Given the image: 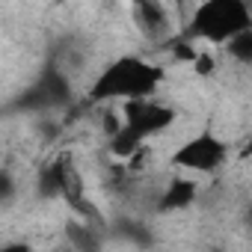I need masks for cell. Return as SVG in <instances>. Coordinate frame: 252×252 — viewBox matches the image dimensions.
Listing matches in <instances>:
<instances>
[{"label": "cell", "instance_id": "6da1fadb", "mask_svg": "<svg viewBox=\"0 0 252 252\" xmlns=\"http://www.w3.org/2000/svg\"><path fill=\"white\" fill-rule=\"evenodd\" d=\"M163 77H166L163 65L137 54H122L98 71L95 83L86 92V104H113V101L125 104L134 98H152L158 95Z\"/></svg>", "mask_w": 252, "mask_h": 252}, {"label": "cell", "instance_id": "7a4b0ae2", "mask_svg": "<svg viewBox=\"0 0 252 252\" xmlns=\"http://www.w3.org/2000/svg\"><path fill=\"white\" fill-rule=\"evenodd\" d=\"M122 119L125 125L110 137L107 149L113 158H134L152 137L169 131L178 122V107L152 98H134L122 104Z\"/></svg>", "mask_w": 252, "mask_h": 252}, {"label": "cell", "instance_id": "3957f363", "mask_svg": "<svg viewBox=\"0 0 252 252\" xmlns=\"http://www.w3.org/2000/svg\"><path fill=\"white\" fill-rule=\"evenodd\" d=\"M252 27V6L249 0H202V3L184 18L181 36L190 42L225 45L240 30Z\"/></svg>", "mask_w": 252, "mask_h": 252}, {"label": "cell", "instance_id": "277c9868", "mask_svg": "<svg viewBox=\"0 0 252 252\" xmlns=\"http://www.w3.org/2000/svg\"><path fill=\"white\" fill-rule=\"evenodd\" d=\"M71 104V77L68 68H63L57 60H48L36 80L15 98L12 107H21L24 113H48Z\"/></svg>", "mask_w": 252, "mask_h": 252}, {"label": "cell", "instance_id": "5b68a950", "mask_svg": "<svg viewBox=\"0 0 252 252\" xmlns=\"http://www.w3.org/2000/svg\"><path fill=\"white\" fill-rule=\"evenodd\" d=\"M228 160V143L222 137H217L211 128L199 131L196 137L184 140L175 152H172V166L190 175H211L217 169H222Z\"/></svg>", "mask_w": 252, "mask_h": 252}, {"label": "cell", "instance_id": "8992f818", "mask_svg": "<svg viewBox=\"0 0 252 252\" xmlns=\"http://www.w3.org/2000/svg\"><path fill=\"white\" fill-rule=\"evenodd\" d=\"M134 24L146 39H166L169 36V12L163 0H131Z\"/></svg>", "mask_w": 252, "mask_h": 252}, {"label": "cell", "instance_id": "52a82bcc", "mask_svg": "<svg viewBox=\"0 0 252 252\" xmlns=\"http://www.w3.org/2000/svg\"><path fill=\"white\" fill-rule=\"evenodd\" d=\"M199 199V181L190 178V172L169 178L166 190L158 196V214H178L184 208H190Z\"/></svg>", "mask_w": 252, "mask_h": 252}, {"label": "cell", "instance_id": "ba28073f", "mask_svg": "<svg viewBox=\"0 0 252 252\" xmlns=\"http://www.w3.org/2000/svg\"><path fill=\"white\" fill-rule=\"evenodd\" d=\"M65 163H68V155H57V158L42 163V169L36 175V196L39 199H63Z\"/></svg>", "mask_w": 252, "mask_h": 252}, {"label": "cell", "instance_id": "9c48e42d", "mask_svg": "<svg viewBox=\"0 0 252 252\" xmlns=\"http://www.w3.org/2000/svg\"><path fill=\"white\" fill-rule=\"evenodd\" d=\"M65 240L71 243V249H80V252H89V249H98L101 246V237H98V228L92 220H68L65 222Z\"/></svg>", "mask_w": 252, "mask_h": 252}, {"label": "cell", "instance_id": "30bf717a", "mask_svg": "<svg viewBox=\"0 0 252 252\" xmlns=\"http://www.w3.org/2000/svg\"><path fill=\"white\" fill-rule=\"evenodd\" d=\"M222 48H225V54H228L234 63L252 65V27H249V30H240L237 36H231Z\"/></svg>", "mask_w": 252, "mask_h": 252}, {"label": "cell", "instance_id": "8fae6325", "mask_svg": "<svg viewBox=\"0 0 252 252\" xmlns=\"http://www.w3.org/2000/svg\"><path fill=\"white\" fill-rule=\"evenodd\" d=\"M119 228H122V234L128 237V240H134L137 246H152L155 240L149 237V231H146V225L143 222H134V220H119Z\"/></svg>", "mask_w": 252, "mask_h": 252}, {"label": "cell", "instance_id": "7c38bea8", "mask_svg": "<svg viewBox=\"0 0 252 252\" xmlns=\"http://www.w3.org/2000/svg\"><path fill=\"white\" fill-rule=\"evenodd\" d=\"M12 196H15V178H12L9 169H3V172H0V202L9 205Z\"/></svg>", "mask_w": 252, "mask_h": 252}, {"label": "cell", "instance_id": "4fadbf2b", "mask_svg": "<svg viewBox=\"0 0 252 252\" xmlns=\"http://www.w3.org/2000/svg\"><path fill=\"white\" fill-rule=\"evenodd\" d=\"M193 68L205 77V74L217 71V63H214V57H211V54H199V57H196V63H193Z\"/></svg>", "mask_w": 252, "mask_h": 252}, {"label": "cell", "instance_id": "5bb4252c", "mask_svg": "<svg viewBox=\"0 0 252 252\" xmlns=\"http://www.w3.org/2000/svg\"><path fill=\"white\" fill-rule=\"evenodd\" d=\"M237 160H252V125H249V134H246L243 146L237 149Z\"/></svg>", "mask_w": 252, "mask_h": 252}, {"label": "cell", "instance_id": "9a60e30c", "mask_svg": "<svg viewBox=\"0 0 252 252\" xmlns=\"http://www.w3.org/2000/svg\"><path fill=\"white\" fill-rule=\"evenodd\" d=\"M172 3H175V9H178V12H181L184 18L190 15V9H187V3H190V0H172Z\"/></svg>", "mask_w": 252, "mask_h": 252}]
</instances>
